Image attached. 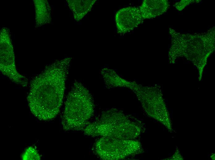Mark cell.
Segmentation results:
<instances>
[{
	"label": "cell",
	"instance_id": "cell-7",
	"mask_svg": "<svg viewBox=\"0 0 215 160\" xmlns=\"http://www.w3.org/2000/svg\"><path fill=\"white\" fill-rule=\"evenodd\" d=\"M143 19L138 8L129 6L121 9L115 15L117 32L123 34L129 32L137 27Z\"/></svg>",
	"mask_w": 215,
	"mask_h": 160
},
{
	"label": "cell",
	"instance_id": "cell-8",
	"mask_svg": "<svg viewBox=\"0 0 215 160\" xmlns=\"http://www.w3.org/2000/svg\"><path fill=\"white\" fill-rule=\"evenodd\" d=\"M169 5L167 0H144L139 9L143 18L150 19L159 16L167 10Z\"/></svg>",
	"mask_w": 215,
	"mask_h": 160
},
{
	"label": "cell",
	"instance_id": "cell-2",
	"mask_svg": "<svg viewBox=\"0 0 215 160\" xmlns=\"http://www.w3.org/2000/svg\"><path fill=\"white\" fill-rule=\"evenodd\" d=\"M143 130L139 120L116 108L102 112L83 130L85 134L91 137L130 139H135Z\"/></svg>",
	"mask_w": 215,
	"mask_h": 160
},
{
	"label": "cell",
	"instance_id": "cell-12",
	"mask_svg": "<svg viewBox=\"0 0 215 160\" xmlns=\"http://www.w3.org/2000/svg\"><path fill=\"white\" fill-rule=\"evenodd\" d=\"M214 154H213L211 156V158L212 159L214 160L215 159V155L214 156Z\"/></svg>",
	"mask_w": 215,
	"mask_h": 160
},
{
	"label": "cell",
	"instance_id": "cell-4",
	"mask_svg": "<svg viewBox=\"0 0 215 160\" xmlns=\"http://www.w3.org/2000/svg\"><path fill=\"white\" fill-rule=\"evenodd\" d=\"M93 150L100 159L119 160L142 154L141 143L135 139L101 137L95 143Z\"/></svg>",
	"mask_w": 215,
	"mask_h": 160
},
{
	"label": "cell",
	"instance_id": "cell-9",
	"mask_svg": "<svg viewBox=\"0 0 215 160\" xmlns=\"http://www.w3.org/2000/svg\"><path fill=\"white\" fill-rule=\"evenodd\" d=\"M96 0H68L69 6L71 10L74 19L78 21L91 10Z\"/></svg>",
	"mask_w": 215,
	"mask_h": 160
},
{
	"label": "cell",
	"instance_id": "cell-11",
	"mask_svg": "<svg viewBox=\"0 0 215 160\" xmlns=\"http://www.w3.org/2000/svg\"><path fill=\"white\" fill-rule=\"evenodd\" d=\"M170 160H183V158L180 154L178 149L176 150L174 154L172 156Z\"/></svg>",
	"mask_w": 215,
	"mask_h": 160
},
{
	"label": "cell",
	"instance_id": "cell-1",
	"mask_svg": "<svg viewBox=\"0 0 215 160\" xmlns=\"http://www.w3.org/2000/svg\"><path fill=\"white\" fill-rule=\"evenodd\" d=\"M71 59L56 61L31 81L27 100L32 113L38 119H52L59 112Z\"/></svg>",
	"mask_w": 215,
	"mask_h": 160
},
{
	"label": "cell",
	"instance_id": "cell-6",
	"mask_svg": "<svg viewBox=\"0 0 215 160\" xmlns=\"http://www.w3.org/2000/svg\"><path fill=\"white\" fill-rule=\"evenodd\" d=\"M0 71L12 82L23 87L27 85V79L17 71L15 62L13 49L11 43H1Z\"/></svg>",
	"mask_w": 215,
	"mask_h": 160
},
{
	"label": "cell",
	"instance_id": "cell-10",
	"mask_svg": "<svg viewBox=\"0 0 215 160\" xmlns=\"http://www.w3.org/2000/svg\"><path fill=\"white\" fill-rule=\"evenodd\" d=\"M23 160H40V156L37 151L32 147L27 148L22 155Z\"/></svg>",
	"mask_w": 215,
	"mask_h": 160
},
{
	"label": "cell",
	"instance_id": "cell-5",
	"mask_svg": "<svg viewBox=\"0 0 215 160\" xmlns=\"http://www.w3.org/2000/svg\"><path fill=\"white\" fill-rule=\"evenodd\" d=\"M128 88L135 94L146 112L171 131L172 124L161 91L154 87H144L130 82Z\"/></svg>",
	"mask_w": 215,
	"mask_h": 160
},
{
	"label": "cell",
	"instance_id": "cell-3",
	"mask_svg": "<svg viewBox=\"0 0 215 160\" xmlns=\"http://www.w3.org/2000/svg\"><path fill=\"white\" fill-rule=\"evenodd\" d=\"M94 104L88 90L75 81L65 104L61 121L65 130H83L93 114Z\"/></svg>",
	"mask_w": 215,
	"mask_h": 160
}]
</instances>
